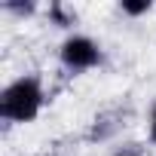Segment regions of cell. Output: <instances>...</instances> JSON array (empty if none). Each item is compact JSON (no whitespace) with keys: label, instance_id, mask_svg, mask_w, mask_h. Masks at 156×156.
<instances>
[{"label":"cell","instance_id":"1","mask_svg":"<svg viewBox=\"0 0 156 156\" xmlns=\"http://www.w3.org/2000/svg\"><path fill=\"white\" fill-rule=\"evenodd\" d=\"M46 89L37 73H22L0 92V119L9 126H31L46 107Z\"/></svg>","mask_w":156,"mask_h":156},{"label":"cell","instance_id":"2","mask_svg":"<svg viewBox=\"0 0 156 156\" xmlns=\"http://www.w3.org/2000/svg\"><path fill=\"white\" fill-rule=\"evenodd\" d=\"M58 61L70 73H86L104 61V52L98 40H92L89 34H67L58 46Z\"/></svg>","mask_w":156,"mask_h":156},{"label":"cell","instance_id":"3","mask_svg":"<svg viewBox=\"0 0 156 156\" xmlns=\"http://www.w3.org/2000/svg\"><path fill=\"white\" fill-rule=\"evenodd\" d=\"M46 19H49V25H55V28H73V22H76V12L70 9V6H64V3H49L46 6Z\"/></svg>","mask_w":156,"mask_h":156},{"label":"cell","instance_id":"4","mask_svg":"<svg viewBox=\"0 0 156 156\" xmlns=\"http://www.w3.org/2000/svg\"><path fill=\"white\" fill-rule=\"evenodd\" d=\"M116 122H113V116L110 113H101V116H95L92 119V129H89V141H110L113 135H116Z\"/></svg>","mask_w":156,"mask_h":156},{"label":"cell","instance_id":"5","mask_svg":"<svg viewBox=\"0 0 156 156\" xmlns=\"http://www.w3.org/2000/svg\"><path fill=\"white\" fill-rule=\"evenodd\" d=\"M0 6H3L6 16H16V19H31V16L40 12V6L34 3V0H3Z\"/></svg>","mask_w":156,"mask_h":156},{"label":"cell","instance_id":"6","mask_svg":"<svg viewBox=\"0 0 156 156\" xmlns=\"http://www.w3.org/2000/svg\"><path fill=\"white\" fill-rule=\"evenodd\" d=\"M119 12L129 16V19H141V16L153 12V3H150V0H122V3H119Z\"/></svg>","mask_w":156,"mask_h":156},{"label":"cell","instance_id":"7","mask_svg":"<svg viewBox=\"0 0 156 156\" xmlns=\"http://www.w3.org/2000/svg\"><path fill=\"white\" fill-rule=\"evenodd\" d=\"M110 156H144V144H138V141L116 144V147L110 150Z\"/></svg>","mask_w":156,"mask_h":156},{"label":"cell","instance_id":"8","mask_svg":"<svg viewBox=\"0 0 156 156\" xmlns=\"http://www.w3.org/2000/svg\"><path fill=\"white\" fill-rule=\"evenodd\" d=\"M147 135H150V144H156V101L150 107V119H147Z\"/></svg>","mask_w":156,"mask_h":156},{"label":"cell","instance_id":"9","mask_svg":"<svg viewBox=\"0 0 156 156\" xmlns=\"http://www.w3.org/2000/svg\"><path fill=\"white\" fill-rule=\"evenodd\" d=\"M43 156H58V153H43Z\"/></svg>","mask_w":156,"mask_h":156}]
</instances>
